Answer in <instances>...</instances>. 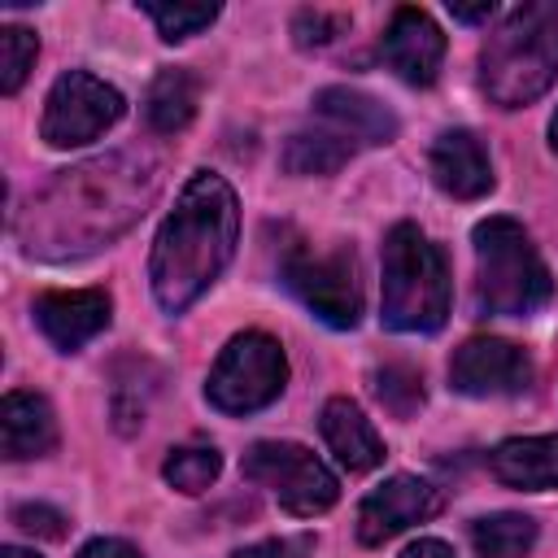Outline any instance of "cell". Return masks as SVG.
Returning a JSON list of instances; mask_svg holds the SVG:
<instances>
[{
	"instance_id": "1",
	"label": "cell",
	"mask_w": 558,
	"mask_h": 558,
	"mask_svg": "<svg viewBox=\"0 0 558 558\" xmlns=\"http://www.w3.org/2000/svg\"><path fill=\"white\" fill-rule=\"evenodd\" d=\"M157 161L135 148L70 166L44 192H35L17 218L22 248L48 262L96 253L144 214V205L157 196Z\"/></svg>"
},
{
	"instance_id": "2",
	"label": "cell",
	"mask_w": 558,
	"mask_h": 558,
	"mask_svg": "<svg viewBox=\"0 0 558 558\" xmlns=\"http://www.w3.org/2000/svg\"><path fill=\"white\" fill-rule=\"evenodd\" d=\"M240 240V201L231 183L214 170H196L174 209L166 214L153 253H148V283L166 314H183L235 257Z\"/></svg>"
},
{
	"instance_id": "3",
	"label": "cell",
	"mask_w": 558,
	"mask_h": 558,
	"mask_svg": "<svg viewBox=\"0 0 558 558\" xmlns=\"http://www.w3.org/2000/svg\"><path fill=\"white\" fill-rule=\"evenodd\" d=\"M558 78V4L532 0L501 17L480 52V87L497 109H523Z\"/></svg>"
},
{
	"instance_id": "4",
	"label": "cell",
	"mask_w": 558,
	"mask_h": 558,
	"mask_svg": "<svg viewBox=\"0 0 558 558\" xmlns=\"http://www.w3.org/2000/svg\"><path fill=\"white\" fill-rule=\"evenodd\" d=\"M379 318L392 331L427 336L449 318V266L445 253L414 227L397 222L384 235V301Z\"/></svg>"
},
{
	"instance_id": "5",
	"label": "cell",
	"mask_w": 558,
	"mask_h": 558,
	"mask_svg": "<svg viewBox=\"0 0 558 558\" xmlns=\"http://www.w3.org/2000/svg\"><path fill=\"white\" fill-rule=\"evenodd\" d=\"M475 305L484 314L523 318L536 314L554 296V279L532 244V235L506 218L493 214L475 222Z\"/></svg>"
},
{
	"instance_id": "6",
	"label": "cell",
	"mask_w": 558,
	"mask_h": 558,
	"mask_svg": "<svg viewBox=\"0 0 558 558\" xmlns=\"http://www.w3.org/2000/svg\"><path fill=\"white\" fill-rule=\"evenodd\" d=\"M288 384V357L283 344L266 331H240L227 340L218 362L205 379V401L222 414H257L266 410Z\"/></svg>"
},
{
	"instance_id": "7",
	"label": "cell",
	"mask_w": 558,
	"mask_h": 558,
	"mask_svg": "<svg viewBox=\"0 0 558 558\" xmlns=\"http://www.w3.org/2000/svg\"><path fill=\"white\" fill-rule=\"evenodd\" d=\"M240 471H244L248 484L270 488L275 501L296 519L327 514L340 501V480L296 440H257V445H248V453L240 458Z\"/></svg>"
},
{
	"instance_id": "8",
	"label": "cell",
	"mask_w": 558,
	"mask_h": 558,
	"mask_svg": "<svg viewBox=\"0 0 558 558\" xmlns=\"http://www.w3.org/2000/svg\"><path fill=\"white\" fill-rule=\"evenodd\" d=\"M122 113H126V100L113 83H105L87 70H65L48 87L39 135L48 148H78V144L100 140Z\"/></svg>"
},
{
	"instance_id": "9",
	"label": "cell",
	"mask_w": 558,
	"mask_h": 558,
	"mask_svg": "<svg viewBox=\"0 0 558 558\" xmlns=\"http://www.w3.org/2000/svg\"><path fill=\"white\" fill-rule=\"evenodd\" d=\"M279 270H283V283L292 288V296L314 318H323L336 331L357 327V318H362V288H357L353 257L344 248H331V253L288 248Z\"/></svg>"
},
{
	"instance_id": "10",
	"label": "cell",
	"mask_w": 558,
	"mask_h": 558,
	"mask_svg": "<svg viewBox=\"0 0 558 558\" xmlns=\"http://www.w3.org/2000/svg\"><path fill=\"white\" fill-rule=\"evenodd\" d=\"M532 384V357L501 336H471L449 357V388L462 397H514Z\"/></svg>"
},
{
	"instance_id": "11",
	"label": "cell",
	"mask_w": 558,
	"mask_h": 558,
	"mask_svg": "<svg viewBox=\"0 0 558 558\" xmlns=\"http://www.w3.org/2000/svg\"><path fill=\"white\" fill-rule=\"evenodd\" d=\"M440 506H445V497H440L436 484H427L418 475H388L357 506V541L362 545H384L397 532L440 514Z\"/></svg>"
},
{
	"instance_id": "12",
	"label": "cell",
	"mask_w": 558,
	"mask_h": 558,
	"mask_svg": "<svg viewBox=\"0 0 558 558\" xmlns=\"http://www.w3.org/2000/svg\"><path fill=\"white\" fill-rule=\"evenodd\" d=\"M384 61L392 65V74L410 87H432L445 61V35L432 22L427 9L418 4H401L384 31Z\"/></svg>"
},
{
	"instance_id": "13",
	"label": "cell",
	"mask_w": 558,
	"mask_h": 558,
	"mask_svg": "<svg viewBox=\"0 0 558 558\" xmlns=\"http://www.w3.org/2000/svg\"><path fill=\"white\" fill-rule=\"evenodd\" d=\"M113 318V296L105 288H70V292H44L35 301V323L61 353L83 349L92 336H100Z\"/></svg>"
},
{
	"instance_id": "14",
	"label": "cell",
	"mask_w": 558,
	"mask_h": 558,
	"mask_svg": "<svg viewBox=\"0 0 558 558\" xmlns=\"http://www.w3.org/2000/svg\"><path fill=\"white\" fill-rule=\"evenodd\" d=\"M427 166H432V179L445 196L453 201H480L493 192V166H488V153L484 144L471 135V131H440L432 153H427Z\"/></svg>"
},
{
	"instance_id": "15",
	"label": "cell",
	"mask_w": 558,
	"mask_h": 558,
	"mask_svg": "<svg viewBox=\"0 0 558 558\" xmlns=\"http://www.w3.org/2000/svg\"><path fill=\"white\" fill-rule=\"evenodd\" d=\"M314 113L340 131L344 140H353L357 148H375V144H392L397 140V118L388 105H379L375 96L357 92V87H323L314 96Z\"/></svg>"
},
{
	"instance_id": "16",
	"label": "cell",
	"mask_w": 558,
	"mask_h": 558,
	"mask_svg": "<svg viewBox=\"0 0 558 558\" xmlns=\"http://www.w3.org/2000/svg\"><path fill=\"white\" fill-rule=\"evenodd\" d=\"M488 471L497 484L519 493L558 488V432L549 436H510L488 453Z\"/></svg>"
},
{
	"instance_id": "17",
	"label": "cell",
	"mask_w": 558,
	"mask_h": 558,
	"mask_svg": "<svg viewBox=\"0 0 558 558\" xmlns=\"http://www.w3.org/2000/svg\"><path fill=\"white\" fill-rule=\"evenodd\" d=\"M318 427H323V440H327V449L336 453V462L344 471L357 475V471H375L384 462V440H379L375 423L362 414L357 401L331 397L318 414Z\"/></svg>"
},
{
	"instance_id": "18",
	"label": "cell",
	"mask_w": 558,
	"mask_h": 558,
	"mask_svg": "<svg viewBox=\"0 0 558 558\" xmlns=\"http://www.w3.org/2000/svg\"><path fill=\"white\" fill-rule=\"evenodd\" d=\"M0 440L9 462L44 458L57 449V414L39 392H4L0 401Z\"/></svg>"
},
{
	"instance_id": "19",
	"label": "cell",
	"mask_w": 558,
	"mask_h": 558,
	"mask_svg": "<svg viewBox=\"0 0 558 558\" xmlns=\"http://www.w3.org/2000/svg\"><path fill=\"white\" fill-rule=\"evenodd\" d=\"M201 105V78L183 65H166L153 74L148 96H144V118L157 135H174L196 118Z\"/></svg>"
},
{
	"instance_id": "20",
	"label": "cell",
	"mask_w": 558,
	"mask_h": 558,
	"mask_svg": "<svg viewBox=\"0 0 558 558\" xmlns=\"http://www.w3.org/2000/svg\"><path fill=\"white\" fill-rule=\"evenodd\" d=\"M353 153H357V144L344 140L331 126H323V131H296L283 144V170L288 174H336Z\"/></svg>"
},
{
	"instance_id": "21",
	"label": "cell",
	"mask_w": 558,
	"mask_h": 558,
	"mask_svg": "<svg viewBox=\"0 0 558 558\" xmlns=\"http://www.w3.org/2000/svg\"><path fill=\"white\" fill-rule=\"evenodd\" d=\"M471 545L480 558H523L536 545V519L501 510L471 523Z\"/></svg>"
},
{
	"instance_id": "22",
	"label": "cell",
	"mask_w": 558,
	"mask_h": 558,
	"mask_svg": "<svg viewBox=\"0 0 558 558\" xmlns=\"http://www.w3.org/2000/svg\"><path fill=\"white\" fill-rule=\"evenodd\" d=\"M218 471H222V453H218L214 445H179V449H170L166 462H161L166 484L179 488V493H187V497L205 493V488L218 480Z\"/></svg>"
},
{
	"instance_id": "23",
	"label": "cell",
	"mask_w": 558,
	"mask_h": 558,
	"mask_svg": "<svg viewBox=\"0 0 558 558\" xmlns=\"http://www.w3.org/2000/svg\"><path fill=\"white\" fill-rule=\"evenodd\" d=\"M140 9L157 22V35H161L166 44L192 39V35H201V31L218 17V4H161V0H144Z\"/></svg>"
},
{
	"instance_id": "24",
	"label": "cell",
	"mask_w": 558,
	"mask_h": 558,
	"mask_svg": "<svg viewBox=\"0 0 558 558\" xmlns=\"http://www.w3.org/2000/svg\"><path fill=\"white\" fill-rule=\"evenodd\" d=\"M35 57H39L35 31H26V26H4L0 31V92L4 96H13L26 83V74L35 70Z\"/></svg>"
},
{
	"instance_id": "25",
	"label": "cell",
	"mask_w": 558,
	"mask_h": 558,
	"mask_svg": "<svg viewBox=\"0 0 558 558\" xmlns=\"http://www.w3.org/2000/svg\"><path fill=\"white\" fill-rule=\"evenodd\" d=\"M375 397L384 401V410H392L397 418H410L423 405V375L414 366L388 362L375 371Z\"/></svg>"
},
{
	"instance_id": "26",
	"label": "cell",
	"mask_w": 558,
	"mask_h": 558,
	"mask_svg": "<svg viewBox=\"0 0 558 558\" xmlns=\"http://www.w3.org/2000/svg\"><path fill=\"white\" fill-rule=\"evenodd\" d=\"M349 31V13H327V9H296L292 13V39L296 48H327Z\"/></svg>"
},
{
	"instance_id": "27",
	"label": "cell",
	"mask_w": 558,
	"mask_h": 558,
	"mask_svg": "<svg viewBox=\"0 0 558 558\" xmlns=\"http://www.w3.org/2000/svg\"><path fill=\"white\" fill-rule=\"evenodd\" d=\"M13 523L26 532V536H39V541H61L65 536V514L44 506V501H26V506H13Z\"/></svg>"
},
{
	"instance_id": "28",
	"label": "cell",
	"mask_w": 558,
	"mask_h": 558,
	"mask_svg": "<svg viewBox=\"0 0 558 558\" xmlns=\"http://www.w3.org/2000/svg\"><path fill=\"white\" fill-rule=\"evenodd\" d=\"M78 558H144V554L122 536H96V541H87L78 549Z\"/></svg>"
},
{
	"instance_id": "29",
	"label": "cell",
	"mask_w": 558,
	"mask_h": 558,
	"mask_svg": "<svg viewBox=\"0 0 558 558\" xmlns=\"http://www.w3.org/2000/svg\"><path fill=\"white\" fill-rule=\"evenodd\" d=\"M235 558H305V549L296 541H257V545H244Z\"/></svg>"
},
{
	"instance_id": "30",
	"label": "cell",
	"mask_w": 558,
	"mask_h": 558,
	"mask_svg": "<svg viewBox=\"0 0 558 558\" xmlns=\"http://www.w3.org/2000/svg\"><path fill=\"white\" fill-rule=\"evenodd\" d=\"M401 558H453V549L445 541H436V536H418L414 545H405Z\"/></svg>"
},
{
	"instance_id": "31",
	"label": "cell",
	"mask_w": 558,
	"mask_h": 558,
	"mask_svg": "<svg viewBox=\"0 0 558 558\" xmlns=\"http://www.w3.org/2000/svg\"><path fill=\"white\" fill-rule=\"evenodd\" d=\"M449 13H453L458 22H488V17L497 13V4H493V0H484V4H453V0H449Z\"/></svg>"
},
{
	"instance_id": "32",
	"label": "cell",
	"mask_w": 558,
	"mask_h": 558,
	"mask_svg": "<svg viewBox=\"0 0 558 558\" xmlns=\"http://www.w3.org/2000/svg\"><path fill=\"white\" fill-rule=\"evenodd\" d=\"M0 558H39V554H31V549H17V545H4V549H0Z\"/></svg>"
},
{
	"instance_id": "33",
	"label": "cell",
	"mask_w": 558,
	"mask_h": 558,
	"mask_svg": "<svg viewBox=\"0 0 558 558\" xmlns=\"http://www.w3.org/2000/svg\"><path fill=\"white\" fill-rule=\"evenodd\" d=\"M549 148H554V153H558V113H554V118H549Z\"/></svg>"
}]
</instances>
